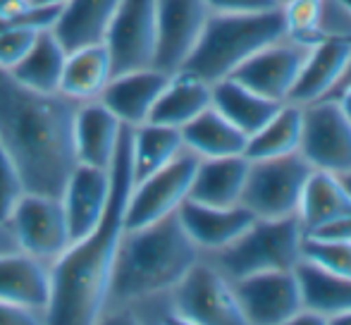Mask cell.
<instances>
[{
	"label": "cell",
	"instance_id": "6da1fadb",
	"mask_svg": "<svg viewBox=\"0 0 351 325\" xmlns=\"http://www.w3.org/2000/svg\"><path fill=\"white\" fill-rule=\"evenodd\" d=\"M132 186V127L125 125L110 165V201L101 223L86 237L72 242L51 265L48 323L91 325L103 318L115 256L125 234V210Z\"/></svg>",
	"mask_w": 351,
	"mask_h": 325
},
{
	"label": "cell",
	"instance_id": "7a4b0ae2",
	"mask_svg": "<svg viewBox=\"0 0 351 325\" xmlns=\"http://www.w3.org/2000/svg\"><path fill=\"white\" fill-rule=\"evenodd\" d=\"M77 106L60 91H36L0 70V146L17 165L27 191L62 196L77 165Z\"/></svg>",
	"mask_w": 351,
	"mask_h": 325
},
{
	"label": "cell",
	"instance_id": "3957f363",
	"mask_svg": "<svg viewBox=\"0 0 351 325\" xmlns=\"http://www.w3.org/2000/svg\"><path fill=\"white\" fill-rule=\"evenodd\" d=\"M201 261L177 213L139 230H125L115 256L106 309L148 302L170 289Z\"/></svg>",
	"mask_w": 351,
	"mask_h": 325
},
{
	"label": "cell",
	"instance_id": "277c9868",
	"mask_svg": "<svg viewBox=\"0 0 351 325\" xmlns=\"http://www.w3.org/2000/svg\"><path fill=\"white\" fill-rule=\"evenodd\" d=\"M287 36L282 5L261 12H210L194 51L180 70L215 84L241 62Z\"/></svg>",
	"mask_w": 351,
	"mask_h": 325
},
{
	"label": "cell",
	"instance_id": "5b68a950",
	"mask_svg": "<svg viewBox=\"0 0 351 325\" xmlns=\"http://www.w3.org/2000/svg\"><path fill=\"white\" fill-rule=\"evenodd\" d=\"M304 234L299 215L256 218L234 242L210 254V263L230 282L268 270H294L301 258Z\"/></svg>",
	"mask_w": 351,
	"mask_h": 325
},
{
	"label": "cell",
	"instance_id": "8992f818",
	"mask_svg": "<svg viewBox=\"0 0 351 325\" xmlns=\"http://www.w3.org/2000/svg\"><path fill=\"white\" fill-rule=\"evenodd\" d=\"M170 306L177 323L189 325H246L232 282L213 263L199 261L170 289Z\"/></svg>",
	"mask_w": 351,
	"mask_h": 325
},
{
	"label": "cell",
	"instance_id": "52a82bcc",
	"mask_svg": "<svg viewBox=\"0 0 351 325\" xmlns=\"http://www.w3.org/2000/svg\"><path fill=\"white\" fill-rule=\"evenodd\" d=\"M311 172L313 167L301 154L249 160V175H246L241 204L256 218L296 215L301 191H304Z\"/></svg>",
	"mask_w": 351,
	"mask_h": 325
},
{
	"label": "cell",
	"instance_id": "ba28073f",
	"mask_svg": "<svg viewBox=\"0 0 351 325\" xmlns=\"http://www.w3.org/2000/svg\"><path fill=\"white\" fill-rule=\"evenodd\" d=\"M199 160V156L184 149L165 167L134 182L125 210V230L146 228V225H153L167 215L177 213V208L189 199V189Z\"/></svg>",
	"mask_w": 351,
	"mask_h": 325
},
{
	"label": "cell",
	"instance_id": "9c48e42d",
	"mask_svg": "<svg viewBox=\"0 0 351 325\" xmlns=\"http://www.w3.org/2000/svg\"><path fill=\"white\" fill-rule=\"evenodd\" d=\"M299 154L313 170L335 175L351 170V117L337 98H320L304 106Z\"/></svg>",
	"mask_w": 351,
	"mask_h": 325
},
{
	"label": "cell",
	"instance_id": "30bf717a",
	"mask_svg": "<svg viewBox=\"0 0 351 325\" xmlns=\"http://www.w3.org/2000/svg\"><path fill=\"white\" fill-rule=\"evenodd\" d=\"M112 75L153 67L158 51L156 0H120L106 36Z\"/></svg>",
	"mask_w": 351,
	"mask_h": 325
},
{
	"label": "cell",
	"instance_id": "8fae6325",
	"mask_svg": "<svg viewBox=\"0 0 351 325\" xmlns=\"http://www.w3.org/2000/svg\"><path fill=\"white\" fill-rule=\"evenodd\" d=\"M14 239L24 254L41 261H56L72 244L65 206L60 196L27 194L19 199L10 223Z\"/></svg>",
	"mask_w": 351,
	"mask_h": 325
},
{
	"label": "cell",
	"instance_id": "7c38bea8",
	"mask_svg": "<svg viewBox=\"0 0 351 325\" xmlns=\"http://www.w3.org/2000/svg\"><path fill=\"white\" fill-rule=\"evenodd\" d=\"M237 302L251 325H289L301 311V289L294 270H268L232 282Z\"/></svg>",
	"mask_w": 351,
	"mask_h": 325
},
{
	"label": "cell",
	"instance_id": "4fadbf2b",
	"mask_svg": "<svg viewBox=\"0 0 351 325\" xmlns=\"http://www.w3.org/2000/svg\"><path fill=\"white\" fill-rule=\"evenodd\" d=\"M308 51L311 46L285 36L251 56L246 62H241L230 77L270 101L285 103L299 80Z\"/></svg>",
	"mask_w": 351,
	"mask_h": 325
},
{
	"label": "cell",
	"instance_id": "5bb4252c",
	"mask_svg": "<svg viewBox=\"0 0 351 325\" xmlns=\"http://www.w3.org/2000/svg\"><path fill=\"white\" fill-rule=\"evenodd\" d=\"M210 17L206 0H156L158 51L153 67L177 72L194 51L201 32Z\"/></svg>",
	"mask_w": 351,
	"mask_h": 325
},
{
	"label": "cell",
	"instance_id": "9a60e30c",
	"mask_svg": "<svg viewBox=\"0 0 351 325\" xmlns=\"http://www.w3.org/2000/svg\"><path fill=\"white\" fill-rule=\"evenodd\" d=\"M177 218L191 237V242L201 249V254H215L234 242L254 223L256 215L244 204L206 206L186 199L177 208Z\"/></svg>",
	"mask_w": 351,
	"mask_h": 325
},
{
	"label": "cell",
	"instance_id": "2e32d148",
	"mask_svg": "<svg viewBox=\"0 0 351 325\" xmlns=\"http://www.w3.org/2000/svg\"><path fill=\"white\" fill-rule=\"evenodd\" d=\"M170 72H162L158 67H143V70L122 72L112 75L106 88L101 91L98 101L127 127H139L148 122L158 96L162 93Z\"/></svg>",
	"mask_w": 351,
	"mask_h": 325
},
{
	"label": "cell",
	"instance_id": "e0dca14e",
	"mask_svg": "<svg viewBox=\"0 0 351 325\" xmlns=\"http://www.w3.org/2000/svg\"><path fill=\"white\" fill-rule=\"evenodd\" d=\"M60 199L65 206L72 242L86 237L98 228L110 201V170L77 162Z\"/></svg>",
	"mask_w": 351,
	"mask_h": 325
},
{
	"label": "cell",
	"instance_id": "ac0fdd59",
	"mask_svg": "<svg viewBox=\"0 0 351 325\" xmlns=\"http://www.w3.org/2000/svg\"><path fill=\"white\" fill-rule=\"evenodd\" d=\"M351 58V38L332 36L323 38L315 46H311L308 58L299 72L294 88H291L289 103L296 106H308L320 98H328L337 82L342 80L347 62Z\"/></svg>",
	"mask_w": 351,
	"mask_h": 325
},
{
	"label": "cell",
	"instance_id": "d6986e66",
	"mask_svg": "<svg viewBox=\"0 0 351 325\" xmlns=\"http://www.w3.org/2000/svg\"><path fill=\"white\" fill-rule=\"evenodd\" d=\"M122 127L125 125L98 98L84 101V106H77V115H74V154H77V162L110 170Z\"/></svg>",
	"mask_w": 351,
	"mask_h": 325
},
{
	"label": "cell",
	"instance_id": "ffe728a7",
	"mask_svg": "<svg viewBox=\"0 0 351 325\" xmlns=\"http://www.w3.org/2000/svg\"><path fill=\"white\" fill-rule=\"evenodd\" d=\"M0 302L29 309L46 318L51 304V268L29 254L0 256Z\"/></svg>",
	"mask_w": 351,
	"mask_h": 325
},
{
	"label": "cell",
	"instance_id": "44dd1931",
	"mask_svg": "<svg viewBox=\"0 0 351 325\" xmlns=\"http://www.w3.org/2000/svg\"><path fill=\"white\" fill-rule=\"evenodd\" d=\"M117 3L120 0H67L51 27L53 34L67 53L106 43Z\"/></svg>",
	"mask_w": 351,
	"mask_h": 325
},
{
	"label": "cell",
	"instance_id": "7402d4cb",
	"mask_svg": "<svg viewBox=\"0 0 351 325\" xmlns=\"http://www.w3.org/2000/svg\"><path fill=\"white\" fill-rule=\"evenodd\" d=\"M249 158L225 156V158H201L194 172L189 199L206 206H237L241 204Z\"/></svg>",
	"mask_w": 351,
	"mask_h": 325
},
{
	"label": "cell",
	"instance_id": "603a6c76",
	"mask_svg": "<svg viewBox=\"0 0 351 325\" xmlns=\"http://www.w3.org/2000/svg\"><path fill=\"white\" fill-rule=\"evenodd\" d=\"M294 275L299 280L304 309L315 311L328 323L351 313V278L335 275L306 258H299V263L294 265Z\"/></svg>",
	"mask_w": 351,
	"mask_h": 325
},
{
	"label": "cell",
	"instance_id": "cb8c5ba5",
	"mask_svg": "<svg viewBox=\"0 0 351 325\" xmlns=\"http://www.w3.org/2000/svg\"><path fill=\"white\" fill-rule=\"evenodd\" d=\"M304 232L323 228L328 223L351 215V194L344 186L342 177L328 170H313L301 191L299 208H296Z\"/></svg>",
	"mask_w": 351,
	"mask_h": 325
},
{
	"label": "cell",
	"instance_id": "d4e9b609",
	"mask_svg": "<svg viewBox=\"0 0 351 325\" xmlns=\"http://www.w3.org/2000/svg\"><path fill=\"white\" fill-rule=\"evenodd\" d=\"M210 106V84L186 70H177L170 75L162 93L153 106L148 122L182 130L186 122L194 120L199 112Z\"/></svg>",
	"mask_w": 351,
	"mask_h": 325
},
{
	"label": "cell",
	"instance_id": "484cf974",
	"mask_svg": "<svg viewBox=\"0 0 351 325\" xmlns=\"http://www.w3.org/2000/svg\"><path fill=\"white\" fill-rule=\"evenodd\" d=\"M210 106L220 110L237 130H241L246 136H254L256 132L268 125L282 103L270 101L232 77H225V80L210 84Z\"/></svg>",
	"mask_w": 351,
	"mask_h": 325
},
{
	"label": "cell",
	"instance_id": "4316f807",
	"mask_svg": "<svg viewBox=\"0 0 351 325\" xmlns=\"http://www.w3.org/2000/svg\"><path fill=\"white\" fill-rule=\"evenodd\" d=\"M184 149L196 154L199 158H225V156H244L249 136L237 130L220 110L213 106L186 122L182 127Z\"/></svg>",
	"mask_w": 351,
	"mask_h": 325
},
{
	"label": "cell",
	"instance_id": "83f0119b",
	"mask_svg": "<svg viewBox=\"0 0 351 325\" xmlns=\"http://www.w3.org/2000/svg\"><path fill=\"white\" fill-rule=\"evenodd\" d=\"M112 77V62L106 43L67 53L60 80V93L72 101H93Z\"/></svg>",
	"mask_w": 351,
	"mask_h": 325
},
{
	"label": "cell",
	"instance_id": "f1b7e54d",
	"mask_svg": "<svg viewBox=\"0 0 351 325\" xmlns=\"http://www.w3.org/2000/svg\"><path fill=\"white\" fill-rule=\"evenodd\" d=\"M65 60L67 51L58 41L53 29H41L34 46L22 58V62L14 70H10V75L19 84L36 88V91H60Z\"/></svg>",
	"mask_w": 351,
	"mask_h": 325
},
{
	"label": "cell",
	"instance_id": "f546056e",
	"mask_svg": "<svg viewBox=\"0 0 351 325\" xmlns=\"http://www.w3.org/2000/svg\"><path fill=\"white\" fill-rule=\"evenodd\" d=\"M301 130H304V106L285 101L268 125L249 136L244 156L249 160H265L299 154Z\"/></svg>",
	"mask_w": 351,
	"mask_h": 325
},
{
	"label": "cell",
	"instance_id": "4dcf8cb0",
	"mask_svg": "<svg viewBox=\"0 0 351 325\" xmlns=\"http://www.w3.org/2000/svg\"><path fill=\"white\" fill-rule=\"evenodd\" d=\"M182 151H184V141H182V132L175 130V127L156 125V122H143L139 127H132V172H134V182L165 167Z\"/></svg>",
	"mask_w": 351,
	"mask_h": 325
},
{
	"label": "cell",
	"instance_id": "1f68e13d",
	"mask_svg": "<svg viewBox=\"0 0 351 325\" xmlns=\"http://www.w3.org/2000/svg\"><path fill=\"white\" fill-rule=\"evenodd\" d=\"M287 36L306 46H315L323 41L320 36V14H323V0H287L282 3Z\"/></svg>",
	"mask_w": 351,
	"mask_h": 325
},
{
	"label": "cell",
	"instance_id": "d6a6232c",
	"mask_svg": "<svg viewBox=\"0 0 351 325\" xmlns=\"http://www.w3.org/2000/svg\"><path fill=\"white\" fill-rule=\"evenodd\" d=\"M301 258L320 265L342 278H351V242H335V239L306 237L301 242Z\"/></svg>",
	"mask_w": 351,
	"mask_h": 325
},
{
	"label": "cell",
	"instance_id": "836d02e7",
	"mask_svg": "<svg viewBox=\"0 0 351 325\" xmlns=\"http://www.w3.org/2000/svg\"><path fill=\"white\" fill-rule=\"evenodd\" d=\"M24 194H27V189H24L17 165L0 146V228L10 223V218H12L14 208H17L19 199Z\"/></svg>",
	"mask_w": 351,
	"mask_h": 325
},
{
	"label": "cell",
	"instance_id": "e575fe53",
	"mask_svg": "<svg viewBox=\"0 0 351 325\" xmlns=\"http://www.w3.org/2000/svg\"><path fill=\"white\" fill-rule=\"evenodd\" d=\"M38 36V29H10L0 32V70H14L29 53Z\"/></svg>",
	"mask_w": 351,
	"mask_h": 325
},
{
	"label": "cell",
	"instance_id": "d590c367",
	"mask_svg": "<svg viewBox=\"0 0 351 325\" xmlns=\"http://www.w3.org/2000/svg\"><path fill=\"white\" fill-rule=\"evenodd\" d=\"M210 12H261L280 8L278 0H206Z\"/></svg>",
	"mask_w": 351,
	"mask_h": 325
},
{
	"label": "cell",
	"instance_id": "8d00e7d4",
	"mask_svg": "<svg viewBox=\"0 0 351 325\" xmlns=\"http://www.w3.org/2000/svg\"><path fill=\"white\" fill-rule=\"evenodd\" d=\"M306 237H315V239H335V242H351V215H344V218L335 220V223H328L323 228L313 230Z\"/></svg>",
	"mask_w": 351,
	"mask_h": 325
},
{
	"label": "cell",
	"instance_id": "74e56055",
	"mask_svg": "<svg viewBox=\"0 0 351 325\" xmlns=\"http://www.w3.org/2000/svg\"><path fill=\"white\" fill-rule=\"evenodd\" d=\"M41 318H43L41 313H34L29 309L0 302V325H32L38 323Z\"/></svg>",
	"mask_w": 351,
	"mask_h": 325
},
{
	"label": "cell",
	"instance_id": "f35d334b",
	"mask_svg": "<svg viewBox=\"0 0 351 325\" xmlns=\"http://www.w3.org/2000/svg\"><path fill=\"white\" fill-rule=\"evenodd\" d=\"M27 5H32L29 0H0V17L10 12H17V10H24Z\"/></svg>",
	"mask_w": 351,
	"mask_h": 325
},
{
	"label": "cell",
	"instance_id": "ab89813d",
	"mask_svg": "<svg viewBox=\"0 0 351 325\" xmlns=\"http://www.w3.org/2000/svg\"><path fill=\"white\" fill-rule=\"evenodd\" d=\"M351 86V58H349V62H347V70H344V75H342V80L337 82V86L332 88V93H330L328 98H337L339 93L344 91V88H349Z\"/></svg>",
	"mask_w": 351,
	"mask_h": 325
},
{
	"label": "cell",
	"instance_id": "60d3db41",
	"mask_svg": "<svg viewBox=\"0 0 351 325\" xmlns=\"http://www.w3.org/2000/svg\"><path fill=\"white\" fill-rule=\"evenodd\" d=\"M337 101H339V106L344 108V112H347V115L351 117V86H349V88H344V91L339 93Z\"/></svg>",
	"mask_w": 351,
	"mask_h": 325
},
{
	"label": "cell",
	"instance_id": "b9f144b4",
	"mask_svg": "<svg viewBox=\"0 0 351 325\" xmlns=\"http://www.w3.org/2000/svg\"><path fill=\"white\" fill-rule=\"evenodd\" d=\"M32 5H38V8H60L62 3H67V0H29Z\"/></svg>",
	"mask_w": 351,
	"mask_h": 325
},
{
	"label": "cell",
	"instance_id": "7bdbcfd3",
	"mask_svg": "<svg viewBox=\"0 0 351 325\" xmlns=\"http://www.w3.org/2000/svg\"><path fill=\"white\" fill-rule=\"evenodd\" d=\"M342 177V182H344V186L349 189V194H351V170L349 172H344V175H339Z\"/></svg>",
	"mask_w": 351,
	"mask_h": 325
},
{
	"label": "cell",
	"instance_id": "ee69618b",
	"mask_svg": "<svg viewBox=\"0 0 351 325\" xmlns=\"http://www.w3.org/2000/svg\"><path fill=\"white\" fill-rule=\"evenodd\" d=\"M335 325H351V313H349V316H344V318H337Z\"/></svg>",
	"mask_w": 351,
	"mask_h": 325
},
{
	"label": "cell",
	"instance_id": "f6af8a7d",
	"mask_svg": "<svg viewBox=\"0 0 351 325\" xmlns=\"http://www.w3.org/2000/svg\"><path fill=\"white\" fill-rule=\"evenodd\" d=\"M342 3H344V5H347V8L351 10V0H342Z\"/></svg>",
	"mask_w": 351,
	"mask_h": 325
},
{
	"label": "cell",
	"instance_id": "bcb514c9",
	"mask_svg": "<svg viewBox=\"0 0 351 325\" xmlns=\"http://www.w3.org/2000/svg\"><path fill=\"white\" fill-rule=\"evenodd\" d=\"M278 3H280V5H282V3H287V0H278Z\"/></svg>",
	"mask_w": 351,
	"mask_h": 325
}]
</instances>
